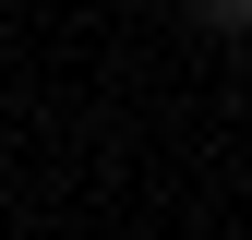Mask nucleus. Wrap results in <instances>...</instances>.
Returning a JSON list of instances; mask_svg holds the SVG:
<instances>
[{
	"instance_id": "obj_1",
	"label": "nucleus",
	"mask_w": 252,
	"mask_h": 240,
	"mask_svg": "<svg viewBox=\"0 0 252 240\" xmlns=\"http://www.w3.org/2000/svg\"><path fill=\"white\" fill-rule=\"evenodd\" d=\"M240 36H252V0H240Z\"/></svg>"
}]
</instances>
